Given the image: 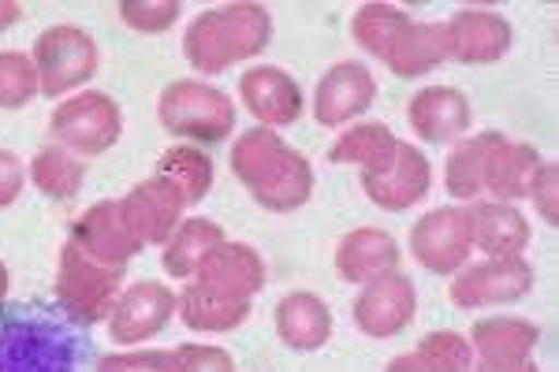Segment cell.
Returning <instances> with one entry per match:
<instances>
[{
    "label": "cell",
    "instance_id": "d6a6232c",
    "mask_svg": "<svg viewBox=\"0 0 559 372\" xmlns=\"http://www.w3.org/2000/svg\"><path fill=\"white\" fill-rule=\"evenodd\" d=\"M41 94L38 71H34L31 52L20 49H0V108L4 112H20Z\"/></svg>",
    "mask_w": 559,
    "mask_h": 372
},
{
    "label": "cell",
    "instance_id": "e0dca14e",
    "mask_svg": "<svg viewBox=\"0 0 559 372\" xmlns=\"http://www.w3.org/2000/svg\"><path fill=\"white\" fill-rule=\"evenodd\" d=\"M448 26V60L455 63H471V68H485L496 63L511 52V23L508 15L492 12V8H463L452 20H444Z\"/></svg>",
    "mask_w": 559,
    "mask_h": 372
},
{
    "label": "cell",
    "instance_id": "1f68e13d",
    "mask_svg": "<svg viewBox=\"0 0 559 372\" xmlns=\"http://www.w3.org/2000/svg\"><path fill=\"white\" fill-rule=\"evenodd\" d=\"M407 8L400 4H384V0H369V4H358L355 15H350V38H355L369 57L381 60L384 45L395 34V26L407 20Z\"/></svg>",
    "mask_w": 559,
    "mask_h": 372
},
{
    "label": "cell",
    "instance_id": "2e32d148",
    "mask_svg": "<svg viewBox=\"0 0 559 372\" xmlns=\"http://www.w3.org/2000/svg\"><path fill=\"white\" fill-rule=\"evenodd\" d=\"M239 101L269 131L299 123V116L306 112L302 86L295 83V75H287L284 68H273V63H261V68H250L247 75H239Z\"/></svg>",
    "mask_w": 559,
    "mask_h": 372
},
{
    "label": "cell",
    "instance_id": "4fadbf2b",
    "mask_svg": "<svg viewBox=\"0 0 559 372\" xmlns=\"http://www.w3.org/2000/svg\"><path fill=\"white\" fill-rule=\"evenodd\" d=\"M123 224L134 239L146 247H165L173 239V231L187 220V202L179 197V190L160 176H150L142 183H134L128 194L120 197Z\"/></svg>",
    "mask_w": 559,
    "mask_h": 372
},
{
    "label": "cell",
    "instance_id": "7a4b0ae2",
    "mask_svg": "<svg viewBox=\"0 0 559 372\" xmlns=\"http://www.w3.org/2000/svg\"><path fill=\"white\" fill-rule=\"evenodd\" d=\"M83 324L60 305H0V372H79Z\"/></svg>",
    "mask_w": 559,
    "mask_h": 372
},
{
    "label": "cell",
    "instance_id": "5bb4252c",
    "mask_svg": "<svg viewBox=\"0 0 559 372\" xmlns=\"http://www.w3.org/2000/svg\"><path fill=\"white\" fill-rule=\"evenodd\" d=\"M411 253L432 276H452L471 261V235H466L463 205L432 208L411 228Z\"/></svg>",
    "mask_w": 559,
    "mask_h": 372
},
{
    "label": "cell",
    "instance_id": "ba28073f",
    "mask_svg": "<svg viewBox=\"0 0 559 372\" xmlns=\"http://www.w3.org/2000/svg\"><path fill=\"white\" fill-rule=\"evenodd\" d=\"M52 145L75 153V157H102L123 134V112L102 89H86L60 101L49 116Z\"/></svg>",
    "mask_w": 559,
    "mask_h": 372
},
{
    "label": "cell",
    "instance_id": "603a6c76",
    "mask_svg": "<svg viewBox=\"0 0 559 372\" xmlns=\"http://www.w3.org/2000/svg\"><path fill=\"white\" fill-rule=\"evenodd\" d=\"M400 242L381 228H355L336 247V272L344 284H369L384 272H400Z\"/></svg>",
    "mask_w": 559,
    "mask_h": 372
},
{
    "label": "cell",
    "instance_id": "ab89813d",
    "mask_svg": "<svg viewBox=\"0 0 559 372\" xmlns=\"http://www.w3.org/2000/svg\"><path fill=\"white\" fill-rule=\"evenodd\" d=\"M23 15V4H15V0H0V34L12 31L15 23H20Z\"/></svg>",
    "mask_w": 559,
    "mask_h": 372
},
{
    "label": "cell",
    "instance_id": "ffe728a7",
    "mask_svg": "<svg viewBox=\"0 0 559 372\" xmlns=\"http://www.w3.org/2000/svg\"><path fill=\"white\" fill-rule=\"evenodd\" d=\"M466 235H471V250L489 253V257H522L530 247V224L515 205L492 202V197H477L463 205Z\"/></svg>",
    "mask_w": 559,
    "mask_h": 372
},
{
    "label": "cell",
    "instance_id": "836d02e7",
    "mask_svg": "<svg viewBox=\"0 0 559 372\" xmlns=\"http://www.w3.org/2000/svg\"><path fill=\"white\" fill-rule=\"evenodd\" d=\"M120 20L139 34H165L183 15L179 0H120Z\"/></svg>",
    "mask_w": 559,
    "mask_h": 372
},
{
    "label": "cell",
    "instance_id": "4dcf8cb0",
    "mask_svg": "<svg viewBox=\"0 0 559 372\" xmlns=\"http://www.w3.org/2000/svg\"><path fill=\"white\" fill-rule=\"evenodd\" d=\"M26 176H31L38 194H45L49 202H71L86 183V165L75 153L60 149V145H45V149L34 153Z\"/></svg>",
    "mask_w": 559,
    "mask_h": 372
},
{
    "label": "cell",
    "instance_id": "f1b7e54d",
    "mask_svg": "<svg viewBox=\"0 0 559 372\" xmlns=\"http://www.w3.org/2000/svg\"><path fill=\"white\" fill-rule=\"evenodd\" d=\"M471 365H474V350L466 335L429 332L414 350L388 361L384 372H471Z\"/></svg>",
    "mask_w": 559,
    "mask_h": 372
},
{
    "label": "cell",
    "instance_id": "d4e9b609",
    "mask_svg": "<svg viewBox=\"0 0 559 372\" xmlns=\"http://www.w3.org/2000/svg\"><path fill=\"white\" fill-rule=\"evenodd\" d=\"M466 339L481 361H530L540 343V328L526 316H489L477 321Z\"/></svg>",
    "mask_w": 559,
    "mask_h": 372
},
{
    "label": "cell",
    "instance_id": "484cf974",
    "mask_svg": "<svg viewBox=\"0 0 559 372\" xmlns=\"http://www.w3.org/2000/svg\"><path fill=\"white\" fill-rule=\"evenodd\" d=\"M540 168V153L526 142H511L503 134V142L496 145L489 171H485V194H492V202L515 205L530 194V183H534Z\"/></svg>",
    "mask_w": 559,
    "mask_h": 372
},
{
    "label": "cell",
    "instance_id": "30bf717a",
    "mask_svg": "<svg viewBox=\"0 0 559 372\" xmlns=\"http://www.w3.org/2000/svg\"><path fill=\"white\" fill-rule=\"evenodd\" d=\"M179 305V295L168 284H157V279H139V284H128L116 298L112 313H108V335L120 347H139V343H150L153 335H160L168 328Z\"/></svg>",
    "mask_w": 559,
    "mask_h": 372
},
{
    "label": "cell",
    "instance_id": "5b68a950",
    "mask_svg": "<svg viewBox=\"0 0 559 372\" xmlns=\"http://www.w3.org/2000/svg\"><path fill=\"white\" fill-rule=\"evenodd\" d=\"M157 120L168 134L191 145H216L236 134V105L221 86L205 79H176L160 89Z\"/></svg>",
    "mask_w": 559,
    "mask_h": 372
},
{
    "label": "cell",
    "instance_id": "d6986e66",
    "mask_svg": "<svg viewBox=\"0 0 559 372\" xmlns=\"http://www.w3.org/2000/svg\"><path fill=\"white\" fill-rule=\"evenodd\" d=\"M407 123L421 142L448 145L471 134V97L455 86H421L407 101Z\"/></svg>",
    "mask_w": 559,
    "mask_h": 372
},
{
    "label": "cell",
    "instance_id": "52a82bcc",
    "mask_svg": "<svg viewBox=\"0 0 559 372\" xmlns=\"http://www.w3.org/2000/svg\"><path fill=\"white\" fill-rule=\"evenodd\" d=\"M120 284H123L120 268L97 265V261L83 257V253L71 247V242L60 247L57 284H52V290H57V305L75 324L94 328V324L108 321L116 298H120Z\"/></svg>",
    "mask_w": 559,
    "mask_h": 372
},
{
    "label": "cell",
    "instance_id": "f35d334b",
    "mask_svg": "<svg viewBox=\"0 0 559 372\" xmlns=\"http://www.w3.org/2000/svg\"><path fill=\"white\" fill-rule=\"evenodd\" d=\"M471 372H540L537 361H477V365H471Z\"/></svg>",
    "mask_w": 559,
    "mask_h": 372
},
{
    "label": "cell",
    "instance_id": "9a60e30c",
    "mask_svg": "<svg viewBox=\"0 0 559 372\" xmlns=\"http://www.w3.org/2000/svg\"><path fill=\"white\" fill-rule=\"evenodd\" d=\"M377 101V79L366 63L340 60L318 79L313 89V120L321 127H347Z\"/></svg>",
    "mask_w": 559,
    "mask_h": 372
},
{
    "label": "cell",
    "instance_id": "8d00e7d4",
    "mask_svg": "<svg viewBox=\"0 0 559 372\" xmlns=\"http://www.w3.org/2000/svg\"><path fill=\"white\" fill-rule=\"evenodd\" d=\"M94 372H168V350H116L97 358Z\"/></svg>",
    "mask_w": 559,
    "mask_h": 372
},
{
    "label": "cell",
    "instance_id": "9c48e42d",
    "mask_svg": "<svg viewBox=\"0 0 559 372\" xmlns=\"http://www.w3.org/2000/svg\"><path fill=\"white\" fill-rule=\"evenodd\" d=\"M537 272L526 257H485L477 265H463L448 287L455 310L477 313L496 305H515L534 290Z\"/></svg>",
    "mask_w": 559,
    "mask_h": 372
},
{
    "label": "cell",
    "instance_id": "e575fe53",
    "mask_svg": "<svg viewBox=\"0 0 559 372\" xmlns=\"http://www.w3.org/2000/svg\"><path fill=\"white\" fill-rule=\"evenodd\" d=\"M168 372H236V358L205 343H179L168 350Z\"/></svg>",
    "mask_w": 559,
    "mask_h": 372
},
{
    "label": "cell",
    "instance_id": "277c9868",
    "mask_svg": "<svg viewBox=\"0 0 559 372\" xmlns=\"http://www.w3.org/2000/svg\"><path fill=\"white\" fill-rule=\"evenodd\" d=\"M273 41V15L258 0H231L198 12L183 31V57L198 75H224Z\"/></svg>",
    "mask_w": 559,
    "mask_h": 372
},
{
    "label": "cell",
    "instance_id": "8992f818",
    "mask_svg": "<svg viewBox=\"0 0 559 372\" xmlns=\"http://www.w3.org/2000/svg\"><path fill=\"white\" fill-rule=\"evenodd\" d=\"M34 71H38V86L41 97H64L71 89H79L83 83L97 75V63H102V52H97V41L90 38L83 26L75 23H57L45 26L31 49Z\"/></svg>",
    "mask_w": 559,
    "mask_h": 372
},
{
    "label": "cell",
    "instance_id": "ac0fdd59",
    "mask_svg": "<svg viewBox=\"0 0 559 372\" xmlns=\"http://www.w3.org/2000/svg\"><path fill=\"white\" fill-rule=\"evenodd\" d=\"M429 187H432L429 157L414 142H403V139H400V153H395L392 165L384 171H377V176H362L366 197L377 208H384V213H407V208H414L429 194Z\"/></svg>",
    "mask_w": 559,
    "mask_h": 372
},
{
    "label": "cell",
    "instance_id": "d590c367",
    "mask_svg": "<svg viewBox=\"0 0 559 372\" xmlns=\"http://www.w3.org/2000/svg\"><path fill=\"white\" fill-rule=\"evenodd\" d=\"M526 197L534 202L540 220H545L548 228H556L559 224V168H556V160H540Z\"/></svg>",
    "mask_w": 559,
    "mask_h": 372
},
{
    "label": "cell",
    "instance_id": "74e56055",
    "mask_svg": "<svg viewBox=\"0 0 559 372\" xmlns=\"http://www.w3.org/2000/svg\"><path fill=\"white\" fill-rule=\"evenodd\" d=\"M26 187V168L12 149H0V208L15 205Z\"/></svg>",
    "mask_w": 559,
    "mask_h": 372
},
{
    "label": "cell",
    "instance_id": "f546056e",
    "mask_svg": "<svg viewBox=\"0 0 559 372\" xmlns=\"http://www.w3.org/2000/svg\"><path fill=\"white\" fill-rule=\"evenodd\" d=\"M157 176L168 179V183L179 190V197H183L187 205H198L213 187V160H210V153H205L202 145L179 142V145H173V149L160 153Z\"/></svg>",
    "mask_w": 559,
    "mask_h": 372
},
{
    "label": "cell",
    "instance_id": "44dd1931",
    "mask_svg": "<svg viewBox=\"0 0 559 372\" xmlns=\"http://www.w3.org/2000/svg\"><path fill=\"white\" fill-rule=\"evenodd\" d=\"M381 63L395 79H418L448 63V26L444 23H418L403 20L384 45Z\"/></svg>",
    "mask_w": 559,
    "mask_h": 372
},
{
    "label": "cell",
    "instance_id": "83f0119b",
    "mask_svg": "<svg viewBox=\"0 0 559 372\" xmlns=\"http://www.w3.org/2000/svg\"><path fill=\"white\" fill-rule=\"evenodd\" d=\"M224 242V228L210 216H191L173 231V239L165 242L160 253V268L173 279H191L198 265H202L210 253Z\"/></svg>",
    "mask_w": 559,
    "mask_h": 372
},
{
    "label": "cell",
    "instance_id": "8fae6325",
    "mask_svg": "<svg viewBox=\"0 0 559 372\" xmlns=\"http://www.w3.org/2000/svg\"><path fill=\"white\" fill-rule=\"evenodd\" d=\"M64 242H71L83 257L97 261V265L120 272H128L131 261L142 253V242L123 224L120 202H94L90 208H83Z\"/></svg>",
    "mask_w": 559,
    "mask_h": 372
},
{
    "label": "cell",
    "instance_id": "7402d4cb",
    "mask_svg": "<svg viewBox=\"0 0 559 372\" xmlns=\"http://www.w3.org/2000/svg\"><path fill=\"white\" fill-rule=\"evenodd\" d=\"M276 335L287 350L313 353L332 339V313L313 290H287L273 310Z\"/></svg>",
    "mask_w": 559,
    "mask_h": 372
},
{
    "label": "cell",
    "instance_id": "cb8c5ba5",
    "mask_svg": "<svg viewBox=\"0 0 559 372\" xmlns=\"http://www.w3.org/2000/svg\"><path fill=\"white\" fill-rule=\"evenodd\" d=\"M500 142H503L500 131L466 134V139L455 142V149L448 153V165H444V190L455 202L471 205L477 197H485V171H489V160Z\"/></svg>",
    "mask_w": 559,
    "mask_h": 372
},
{
    "label": "cell",
    "instance_id": "6da1fadb",
    "mask_svg": "<svg viewBox=\"0 0 559 372\" xmlns=\"http://www.w3.org/2000/svg\"><path fill=\"white\" fill-rule=\"evenodd\" d=\"M269 279L261 253L250 242L224 239L210 257L198 265L191 284L179 290V316L191 332L224 335L236 332L254 313V298Z\"/></svg>",
    "mask_w": 559,
    "mask_h": 372
},
{
    "label": "cell",
    "instance_id": "3957f363",
    "mask_svg": "<svg viewBox=\"0 0 559 372\" xmlns=\"http://www.w3.org/2000/svg\"><path fill=\"white\" fill-rule=\"evenodd\" d=\"M231 176L265 213H295L313 194V168L269 127H250L231 145Z\"/></svg>",
    "mask_w": 559,
    "mask_h": 372
},
{
    "label": "cell",
    "instance_id": "7c38bea8",
    "mask_svg": "<svg viewBox=\"0 0 559 372\" xmlns=\"http://www.w3.org/2000/svg\"><path fill=\"white\" fill-rule=\"evenodd\" d=\"M418 313V287L403 272H384V276L362 284L355 298V328L369 339H395Z\"/></svg>",
    "mask_w": 559,
    "mask_h": 372
},
{
    "label": "cell",
    "instance_id": "4316f807",
    "mask_svg": "<svg viewBox=\"0 0 559 372\" xmlns=\"http://www.w3.org/2000/svg\"><path fill=\"white\" fill-rule=\"evenodd\" d=\"M400 153V139L392 134L388 123H358V127H347L329 149V160L332 165H350L358 168L362 176H377L384 171L388 165L395 160Z\"/></svg>",
    "mask_w": 559,
    "mask_h": 372
},
{
    "label": "cell",
    "instance_id": "60d3db41",
    "mask_svg": "<svg viewBox=\"0 0 559 372\" xmlns=\"http://www.w3.org/2000/svg\"><path fill=\"white\" fill-rule=\"evenodd\" d=\"M8 287H12V272L0 261V305H4V298H8Z\"/></svg>",
    "mask_w": 559,
    "mask_h": 372
}]
</instances>
